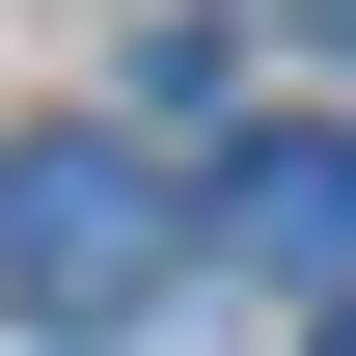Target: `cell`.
<instances>
[{
    "label": "cell",
    "instance_id": "cell-3",
    "mask_svg": "<svg viewBox=\"0 0 356 356\" xmlns=\"http://www.w3.org/2000/svg\"><path fill=\"white\" fill-rule=\"evenodd\" d=\"M302 356H356V302H329V329H302Z\"/></svg>",
    "mask_w": 356,
    "mask_h": 356
},
{
    "label": "cell",
    "instance_id": "cell-2",
    "mask_svg": "<svg viewBox=\"0 0 356 356\" xmlns=\"http://www.w3.org/2000/svg\"><path fill=\"white\" fill-rule=\"evenodd\" d=\"M220 274H274V302H356V137L329 110H274V137H220Z\"/></svg>",
    "mask_w": 356,
    "mask_h": 356
},
{
    "label": "cell",
    "instance_id": "cell-4",
    "mask_svg": "<svg viewBox=\"0 0 356 356\" xmlns=\"http://www.w3.org/2000/svg\"><path fill=\"white\" fill-rule=\"evenodd\" d=\"M329 55H356V0H329Z\"/></svg>",
    "mask_w": 356,
    "mask_h": 356
},
{
    "label": "cell",
    "instance_id": "cell-1",
    "mask_svg": "<svg viewBox=\"0 0 356 356\" xmlns=\"http://www.w3.org/2000/svg\"><path fill=\"white\" fill-rule=\"evenodd\" d=\"M137 274H165V165H137V137H28V165H0V302L28 329H110Z\"/></svg>",
    "mask_w": 356,
    "mask_h": 356
}]
</instances>
